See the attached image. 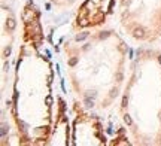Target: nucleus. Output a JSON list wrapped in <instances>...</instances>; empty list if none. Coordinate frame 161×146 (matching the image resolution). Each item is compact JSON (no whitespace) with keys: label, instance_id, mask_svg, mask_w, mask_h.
Returning a JSON list of instances; mask_svg holds the SVG:
<instances>
[{"label":"nucleus","instance_id":"nucleus-1","mask_svg":"<svg viewBox=\"0 0 161 146\" xmlns=\"http://www.w3.org/2000/svg\"><path fill=\"white\" fill-rule=\"evenodd\" d=\"M134 36L136 37H143V28H140V27L136 28V30H134Z\"/></svg>","mask_w":161,"mask_h":146},{"label":"nucleus","instance_id":"nucleus-2","mask_svg":"<svg viewBox=\"0 0 161 146\" xmlns=\"http://www.w3.org/2000/svg\"><path fill=\"white\" fill-rule=\"evenodd\" d=\"M8 25H9V28H13V27H15V21H13V19H9Z\"/></svg>","mask_w":161,"mask_h":146}]
</instances>
